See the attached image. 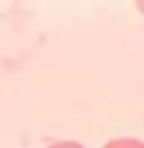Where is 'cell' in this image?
Masks as SVG:
<instances>
[{
  "instance_id": "cell-2",
  "label": "cell",
  "mask_w": 144,
  "mask_h": 148,
  "mask_svg": "<svg viewBox=\"0 0 144 148\" xmlns=\"http://www.w3.org/2000/svg\"><path fill=\"white\" fill-rule=\"evenodd\" d=\"M49 148H85V146L79 144V142H55V144H51Z\"/></svg>"
},
{
  "instance_id": "cell-1",
  "label": "cell",
  "mask_w": 144,
  "mask_h": 148,
  "mask_svg": "<svg viewBox=\"0 0 144 148\" xmlns=\"http://www.w3.org/2000/svg\"><path fill=\"white\" fill-rule=\"evenodd\" d=\"M104 148H144V142L136 138H116V140H110Z\"/></svg>"
},
{
  "instance_id": "cell-3",
  "label": "cell",
  "mask_w": 144,
  "mask_h": 148,
  "mask_svg": "<svg viewBox=\"0 0 144 148\" xmlns=\"http://www.w3.org/2000/svg\"><path fill=\"white\" fill-rule=\"evenodd\" d=\"M140 9H142V11H144V2H140Z\"/></svg>"
}]
</instances>
